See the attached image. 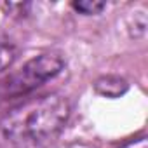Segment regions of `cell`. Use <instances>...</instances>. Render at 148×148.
<instances>
[{
  "mask_svg": "<svg viewBox=\"0 0 148 148\" xmlns=\"http://www.w3.org/2000/svg\"><path fill=\"white\" fill-rule=\"evenodd\" d=\"M70 105L59 94L25 101L0 120V148H45L63 131Z\"/></svg>",
  "mask_w": 148,
  "mask_h": 148,
  "instance_id": "obj_1",
  "label": "cell"
},
{
  "mask_svg": "<svg viewBox=\"0 0 148 148\" xmlns=\"http://www.w3.org/2000/svg\"><path fill=\"white\" fill-rule=\"evenodd\" d=\"M63 68V59L58 54H42L38 58L30 59L18 71L0 82V96L14 98L26 94L49 79L56 77Z\"/></svg>",
  "mask_w": 148,
  "mask_h": 148,
  "instance_id": "obj_2",
  "label": "cell"
},
{
  "mask_svg": "<svg viewBox=\"0 0 148 148\" xmlns=\"http://www.w3.org/2000/svg\"><path fill=\"white\" fill-rule=\"evenodd\" d=\"M14 58H16L14 45L7 40H0V71H4L7 66H11Z\"/></svg>",
  "mask_w": 148,
  "mask_h": 148,
  "instance_id": "obj_3",
  "label": "cell"
},
{
  "mask_svg": "<svg viewBox=\"0 0 148 148\" xmlns=\"http://www.w3.org/2000/svg\"><path fill=\"white\" fill-rule=\"evenodd\" d=\"M73 7L82 14H99L105 9V2H99V0H80V2H73Z\"/></svg>",
  "mask_w": 148,
  "mask_h": 148,
  "instance_id": "obj_4",
  "label": "cell"
},
{
  "mask_svg": "<svg viewBox=\"0 0 148 148\" xmlns=\"http://www.w3.org/2000/svg\"><path fill=\"white\" fill-rule=\"evenodd\" d=\"M122 148H148V141H146V138H145V136H141V138H138V139H134V141L127 143V145H125V146H122Z\"/></svg>",
  "mask_w": 148,
  "mask_h": 148,
  "instance_id": "obj_5",
  "label": "cell"
}]
</instances>
